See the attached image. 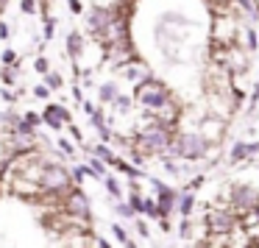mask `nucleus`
Listing matches in <instances>:
<instances>
[{"label":"nucleus","instance_id":"1","mask_svg":"<svg viewBox=\"0 0 259 248\" xmlns=\"http://www.w3.org/2000/svg\"><path fill=\"white\" fill-rule=\"evenodd\" d=\"M36 187L42 192H50V195H67V192L76 190V184L70 179V173L61 165H42L39 170V181H36Z\"/></svg>","mask_w":259,"mask_h":248},{"label":"nucleus","instance_id":"2","mask_svg":"<svg viewBox=\"0 0 259 248\" xmlns=\"http://www.w3.org/2000/svg\"><path fill=\"white\" fill-rule=\"evenodd\" d=\"M206 232L209 237H231L234 232H243V223L229 206H217L206 215Z\"/></svg>","mask_w":259,"mask_h":248},{"label":"nucleus","instance_id":"3","mask_svg":"<svg viewBox=\"0 0 259 248\" xmlns=\"http://www.w3.org/2000/svg\"><path fill=\"white\" fill-rule=\"evenodd\" d=\"M259 206V190H254V187H234L231 190V201H229V209L243 220V217H248V215L254 212Z\"/></svg>","mask_w":259,"mask_h":248},{"label":"nucleus","instance_id":"4","mask_svg":"<svg viewBox=\"0 0 259 248\" xmlns=\"http://www.w3.org/2000/svg\"><path fill=\"white\" fill-rule=\"evenodd\" d=\"M137 101L142 103L145 109H162V106H168V90L153 78H145L139 87H137Z\"/></svg>","mask_w":259,"mask_h":248},{"label":"nucleus","instance_id":"5","mask_svg":"<svg viewBox=\"0 0 259 248\" xmlns=\"http://www.w3.org/2000/svg\"><path fill=\"white\" fill-rule=\"evenodd\" d=\"M139 142L148 148V151H165V148L170 145V131H168V125L165 123H153V125H148L145 131L139 134Z\"/></svg>","mask_w":259,"mask_h":248},{"label":"nucleus","instance_id":"6","mask_svg":"<svg viewBox=\"0 0 259 248\" xmlns=\"http://www.w3.org/2000/svg\"><path fill=\"white\" fill-rule=\"evenodd\" d=\"M173 151L184 159H201L203 154H206V140L198 137V134H184L179 142L173 145Z\"/></svg>","mask_w":259,"mask_h":248},{"label":"nucleus","instance_id":"7","mask_svg":"<svg viewBox=\"0 0 259 248\" xmlns=\"http://www.w3.org/2000/svg\"><path fill=\"white\" fill-rule=\"evenodd\" d=\"M64 209H67V217H81V220H87V217H90V201H87V195H84L81 190L67 192V198H64Z\"/></svg>","mask_w":259,"mask_h":248},{"label":"nucleus","instance_id":"8","mask_svg":"<svg viewBox=\"0 0 259 248\" xmlns=\"http://www.w3.org/2000/svg\"><path fill=\"white\" fill-rule=\"evenodd\" d=\"M153 187H156V192H159V198H156L159 217H168V215L176 209V192L170 190V187H165V184H159V181H153Z\"/></svg>","mask_w":259,"mask_h":248},{"label":"nucleus","instance_id":"9","mask_svg":"<svg viewBox=\"0 0 259 248\" xmlns=\"http://www.w3.org/2000/svg\"><path fill=\"white\" fill-rule=\"evenodd\" d=\"M112 20H114V14L109 12V9H95V12L90 14V20H87V23H90V31H95V34L101 36L103 31L109 28Z\"/></svg>","mask_w":259,"mask_h":248},{"label":"nucleus","instance_id":"10","mask_svg":"<svg viewBox=\"0 0 259 248\" xmlns=\"http://www.w3.org/2000/svg\"><path fill=\"white\" fill-rule=\"evenodd\" d=\"M45 123L50 125V128H61V123L64 120H70V112L64 109V106H56V103H47V109H45Z\"/></svg>","mask_w":259,"mask_h":248},{"label":"nucleus","instance_id":"11","mask_svg":"<svg viewBox=\"0 0 259 248\" xmlns=\"http://www.w3.org/2000/svg\"><path fill=\"white\" fill-rule=\"evenodd\" d=\"M257 151H259V145H245V142H237V145L231 148V162H243L248 154H257Z\"/></svg>","mask_w":259,"mask_h":248},{"label":"nucleus","instance_id":"12","mask_svg":"<svg viewBox=\"0 0 259 248\" xmlns=\"http://www.w3.org/2000/svg\"><path fill=\"white\" fill-rule=\"evenodd\" d=\"M81 47H84V39H81V34H78V31H70V36H67V50H70V56H78Z\"/></svg>","mask_w":259,"mask_h":248},{"label":"nucleus","instance_id":"13","mask_svg":"<svg viewBox=\"0 0 259 248\" xmlns=\"http://www.w3.org/2000/svg\"><path fill=\"white\" fill-rule=\"evenodd\" d=\"M192 206H195V198H192V192H184V195H181V201H179V212L184 215V217H190Z\"/></svg>","mask_w":259,"mask_h":248},{"label":"nucleus","instance_id":"14","mask_svg":"<svg viewBox=\"0 0 259 248\" xmlns=\"http://www.w3.org/2000/svg\"><path fill=\"white\" fill-rule=\"evenodd\" d=\"M95 154H98V156H101L106 165H114V162H117V159H114V154H112L106 145H98V148H95Z\"/></svg>","mask_w":259,"mask_h":248},{"label":"nucleus","instance_id":"15","mask_svg":"<svg viewBox=\"0 0 259 248\" xmlns=\"http://www.w3.org/2000/svg\"><path fill=\"white\" fill-rule=\"evenodd\" d=\"M117 98V87L114 84H103L101 87V101H114Z\"/></svg>","mask_w":259,"mask_h":248},{"label":"nucleus","instance_id":"16","mask_svg":"<svg viewBox=\"0 0 259 248\" xmlns=\"http://www.w3.org/2000/svg\"><path fill=\"white\" fill-rule=\"evenodd\" d=\"M142 215H148V217H159L156 201H151V198H145V201H142Z\"/></svg>","mask_w":259,"mask_h":248},{"label":"nucleus","instance_id":"17","mask_svg":"<svg viewBox=\"0 0 259 248\" xmlns=\"http://www.w3.org/2000/svg\"><path fill=\"white\" fill-rule=\"evenodd\" d=\"M45 87H47V90H59V87H61V78L53 76V73H47V76H45Z\"/></svg>","mask_w":259,"mask_h":248},{"label":"nucleus","instance_id":"18","mask_svg":"<svg viewBox=\"0 0 259 248\" xmlns=\"http://www.w3.org/2000/svg\"><path fill=\"white\" fill-rule=\"evenodd\" d=\"M20 9H23L25 14H34L36 12V0H20Z\"/></svg>","mask_w":259,"mask_h":248},{"label":"nucleus","instance_id":"19","mask_svg":"<svg viewBox=\"0 0 259 248\" xmlns=\"http://www.w3.org/2000/svg\"><path fill=\"white\" fill-rule=\"evenodd\" d=\"M106 190L112 192L114 198H117V195H120V184H117L114 179H109V176H106Z\"/></svg>","mask_w":259,"mask_h":248},{"label":"nucleus","instance_id":"20","mask_svg":"<svg viewBox=\"0 0 259 248\" xmlns=\"http://www.w3.org/2000/svg\"><path fill=\"white\" fill-rule=\"evenodd\" d=\"M240 223H243V226H254V223H259V206H257V209H254L251 215H248L245 220H240Z\"/></svg>","mask_w":259,"mask_h":248},{"label":"nucleus","instance_id":"21","mask_svg":"<svg viewBox=\"0 0 259 248\" xmlns=\"http://www.w3.org/2000/svg\"><path fill=\"white\" fill-rule=\"evenodd\" d=\"M112 232H114V237H117L120 243H128V234H125V229H123V226H112Z\"/></svg>","mask_w":259,"mask_h":248},{"label":"nucleus","instance_id":"22","mask_svg":"<svg viewBox=\"0 0 259 248\" xmlns=\"http://www.w3.org/2000/svg\"><path fill=\"white\" fill-rule=\"evenodd\" d=\"M14 62H17V53H14V50H3V64L9 67V64H14Z\"/></svg>","mask_w":259,"mask_h":248},{"label":"nucleus","instance_id":"23","mask_svg":"<svg viewBox=\"0 0 259 248\" xmlns=\"http://www.w3.org/2000/svg\"><path fill=\"white\" fill-rule=\"evenodd\" d=\"M0 78H3V84H14V70L3 67V73H0Z\"/></svg>","mask_w":259,"mask_h":248},{"label":"nucleus","instance_id":"24","mask_svg":"<svg viewBox=\"0 0 259 248\" xmlns=\"http://www.w3.org/2000/svg\"><path fill=\"white\" fill-rule=\"evenodd\" d=\"M34 95H36V98H45V101H47V95H50V90H47L45 84H39V87H34Z\"/></svg>","mask_w":259,"mask_h":248},{"label":"nucleus","instance_id":"25","mask_svg":"<svg viewBox=\"0 0 259 248\" xmlns=\"http://www.w3.org/2000/svg\"><path fill=\"white\" fill-rule=\"evenodd\" d=\"M117 212L123 215V217H131V215H134V209H131L128 203H120V206H117Z\"/></svg>","mask_w":259,"mask_h":248},{"label":"nucleus","instance_id":"26","mask_svg":"<svg viewBox=\"0 0 259 248\" xmlns=\"http://www.w3.org/2000/svg\"><path fill=\"white\" fill-rule=\"evenodd\" d=\"M34 67H36V73H47V59H36Z\"/></svg>","mask_w":259,"mask_h":248},{"label":"nucleus","instance_id":"27","mask_svg":"<svg viewBox=\"0 0 259 248\" xmlns=\"http://www.w3.org/2000/svg\"><path fill=\"white\" fill-rule=\"evenodd\" d=\"M53 28H56V23H53V20H47V17H45V36H47V39L53 36Z\"/></svg>","mask_w":259,"mask_h":248},{"label":"nucleus","instance_id":"28","mask_svg":"<svg viewBox=\"0 0 259 248\" xmlns=\"http://www.w3.org/2000/svg\"><path fill=\"white\" fill-rule=\"evenodd\" d=\"M67 3H70V12H73V14H81V12H84V9H81V0H67Z\"/></svg>","mask_w":259,"mask_h":248},{"label":"nucleus","instance_id":"29","mask_svg":"<svg viewBox=\"0 0 259 248\" xmlns=\"http://www.w3.org/2000/svg\"><path fill=\"white\" fill-rule=\"evenodd\" d=\"M59 148H61L64 154H70V156H73V145H70L67 140H59Z\"/></svg>","mask_w":259,"mask_h":248},{"label":"nucleus","instance_id":"30","mask_svg":"<svg viewBox=\"0 0 259 248\" xmlns=\"http://www.w3.org/2000/svg\"><path fill=\"white\" fill-rule=\"evenodd\" d=\"M84 176H87V168H76V170H73V179H76V181H81Z\"/></svg>","mask_w":259,"mask_h":248},{"label":"nucleus","instance_id":"31","mask_svg":"<svg viewBox=\"0 0 259 248\" xmlns=\"http://www.w3.org/2000/svg\"><path fill=\"white\" fill-rule=\"evenodd\" d=\"M9 36H12L9 25H6V23H0V39H9Z\"/></svg>","mask_w":259,"mask_h":248},{"label":"nucleus","instance_id":"32","mask_svg":"<svg viewBox=\"0 0 259 248\" xmlns=\"http://www.w3.org/2000/svg\"><path fill=\"white\" fill-rule=\"evenodd\" d=\"M137 232H139V234H142V237H148V226L142 223V220H139V223H137Z\"/></svg>","mask_w":259,"mask_h":248},{"label":"nucleus","instance_id":"33","mask_svg":"<svg viewBox=\"0 0 259 248\" xmlns=\"http://www.w3.org/2000/svg\"><path fill=\"white\" fill-rule=\"evenodd\" d=\"M3 3H6V0H0V6H3Z\"/></svg>","mask_w":259,"mask_h":248}]
</instances>
